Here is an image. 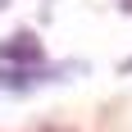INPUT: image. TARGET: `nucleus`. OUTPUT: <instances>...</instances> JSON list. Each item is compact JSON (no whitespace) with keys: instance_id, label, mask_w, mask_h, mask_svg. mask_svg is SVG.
I'll return each mask as SVG.
<instances>
[{"instance_id":"1","label":"nucleus","mask_w":132,"mask_h":132,"mask_svg":"<svg viewBox=\"0 0 132 132\" xmlns=\"http://www.w3.org/2000/svg\"><path fill=\"white\" fill-rule=\"evenodd\" d=\"M0 64H5V68H9V64L37 68V64H41V41H37V32H14V37H5V41H0Z\"/></svg>"},{"instance_id":"2","label":"nucleus","mask_w":132,"mask_h":132,"mask_svg":"<svg viewBox=\"0 0 132 132\" xmlns=\"http://www.w3.org/2000/svg\"><path fill=\"white\" fill-rule=\"evenodd\" d=\"M5 5H9V0H0V9H5Z\"/></svg>"},{"instance_id":"3","label":"nucleus","mask_w":132,"mask_h":132,"mask_svg":"<svg viewBox=\"0 0 132 132\" xmlns=\"http://www.w3.org/2000/svg\"><path fill=\"white\" fill-rule=\"evenodd\" d=\"M123 68H132V59H128V64H123Z\"/></svg>"}]
</instances>
